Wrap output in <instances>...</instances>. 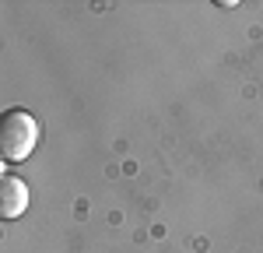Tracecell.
<instances>
[{
	"label": "cell",
	"mask_w": 263,
	"mask_h": 253,
	"mask_svg": "<svg viewBox=\"0 0 263 253\" xmlns=\"http://www.w3.org/2000/svg\"><path fill=\"white\" fill-rule=\"evenodd\" d=\"M32 204V190L21 176H4L0 179V214L4 218H21Z\"/></svg>",
	"instance_id": "cell-2"
},
{
	"label": "cell",
	"mask_w": 263,
	"mask_h": 253,
	"mask_svg": "<svg viewBox=\"0 0 263 253\" xmlns=\"http://www.w3.org/2000/svg\"><path fill=\"white\" fill-rule=\"evenodd\" d=\"M42 127L39 120L28 113V109H7L4 120H0V151H4V162H25L35 148H39Z\"/></svg>",
	"instance_id": "cell-1"
}]
</instances>
